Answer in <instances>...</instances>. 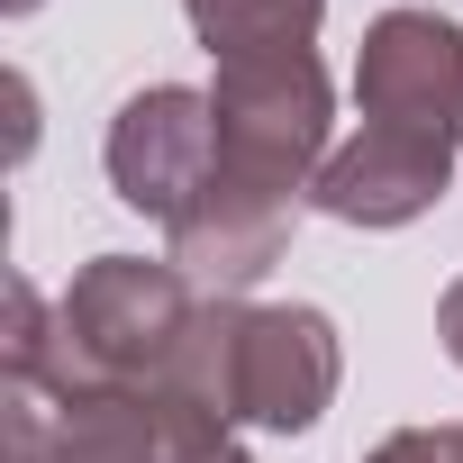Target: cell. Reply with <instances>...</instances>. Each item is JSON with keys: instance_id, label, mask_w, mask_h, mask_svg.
I'll list each match as a JSON object with an SVG mask.
<instances>
[{"instance_id": "cell-1", "label": "cell", "mask_w": 463, "mask_h": 463, "mask_svg": "<svg viewBox=\"0 0 463 463\" xmlns=\"http://www.w3.org/2000/svg\"><path fill=\"white\" fill-rule=\"evenodd\" d=\"M345 382V354H336V318L309 309V300H200L173 373L155 391L227 418V427H264V436H309L327 418Z\"/></svg>"}, {"instance_id": "cell-2", "label": "cell", "mask_w": 463, "mask_h": 463, "mask_svg": "<svg viewBox=\"0 0 463 463\" xmlns=\"http://www.w3.org/2000/svg\"><path fill=\"white\" fill-rule=\"evenodd\" d=\"M200 318V291L182 264H146V255H91L64 300H55V391H82V382H118V391H155L182 354Z\"/></svg>"}, {"instance_id": "cell-3", "label": "cell", "mask_w": 463, "mask_h": 463, "mask_svg": "<svg viewBox=\"0 0 463 463\" xmlns=\"http://www.w3.org/2000/svg\"><path fill=\"white\" fill-rule=\"evenodd\" d=\"M209 173H218V109L209 91L191 82H146L118 118H109V191L155 218L164 237L209 200Z\"/></svg>"}, {"instance_id": "cell-4", "label": "cell", "mask_w": 463, "mask_h": 463, "mask_svg": "<svg viewBox=\"0 0 463 463\" xmlns=\"http://www.w3.org/2000/svg\"><path fill=\"white\" fill-rule=\"evenodd\" d=\"M354 109H364V128L463 146V28L436 10L373 19L364 55H354Z\"/></svg>"}, {"instance_id": "cell-5", "label": "cell", "mask_w": 463, "mask_h": 463, "mask_svg": "<svg viewBox=\"0 0 463 463\" xmlns=\"http://www.w3.org/2000/svg\"><path fill=\"white\" fill-rule=\"evenodd\" d=\"M454 155L463 146H436V137H400V128H364L354 146H336L309 182V200L345 227H409L445 200L454 182Z\"/></svg>"}, {"instance_id": "cell-6", "label": "cell", "mask_w": 463, "mask_h": 463, "mask_svg": "<svg viewBox=\"0 0 463 463\" xmlns=\"http://www.w3.org/2000/svg\"><path fill=\"white\" fill-rule=\"evenodd\" d=\"M46 445L55 463H173V418H164V391L82 382L46 400Z\"/></svg>"}, {"instance_id": "cell-7", "label": "cell", "mask_w": 463, "mask_h": 463, "mask_svg": "<svg viewBox=\"0 0 463 463\" xmlns=\"http://www.w3.org/2000/svg\"><path fill=\"white\" fill-rule=\"evenodd\" d=\"M191 37L209 46V64H246V55H291L318 37L327 0H182Z\"/></svg>"}, {"instance_id": "cell-8", "label": "cell", "mask_w": 463, "mask_h": 463, "mask_svg": "<svg viewBox=\"0 0 463 463\" xmlns=\"http://www.w3.org/2000/svg\"><path fill=\"white\" fill-rule=\"evenodd\" d=\"M164 418H173V463H255L237 436H227V418H209V409H191L173 391H164Z\"/></svg>"}, {"instance_id": "cell-9", "label": "cell", "mask_w": 463, "mask_h": 463, "mask_svg": "<svg viewBox=\"0 0 463 463\" xmlns=\"http://www.w3.org/2000/svg\"><path fill=\"white\" fill-rule=\"evenodd\" d=\"M364 463H463V427H400V436H382Z\"/></svg>"}, {"instance_id": "cell-10", "label": "cell", "mask_w": 463, "mask_h": 463, "mask_svg": "<svg viewBox=\"0 0 463 463\" xmlns=\"http://www.w3.org/2000/svg\"><path fill=\"white\" fill-rule=\"evenodd\" d=\"M436 336H445V354H454V373H463V282L436 300Z\"/></svg>"}, {"instance_id": "cell-11", "label": "cell", "mask_w": 463, "mask_h": 463, "mask_svg": "<svg viewBox=\"0 0 463 463\" xmlns=\"http://www.w3.org/2000/svg\"><path fill=\"white\" fill-rule=\"evenodd\" d=\"M0 10H10V19H19V10H37V0H0Z\"/></svg>"}]
</instances>
